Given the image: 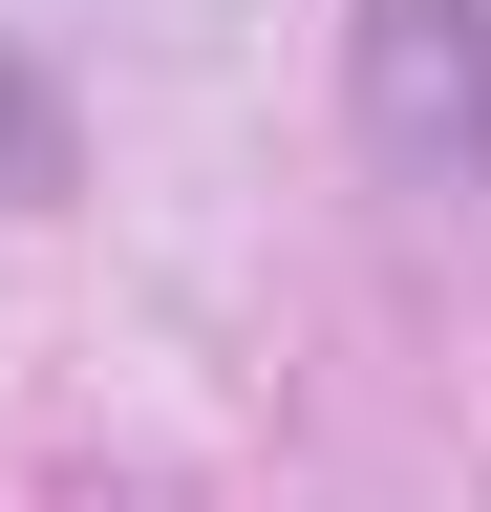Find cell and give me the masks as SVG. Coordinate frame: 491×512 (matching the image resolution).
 <instances>
[{
	"label": "cell",
	"mask_w": 491,
	"mask_h": 512,
	"mask_svg": "<svg viewBox=\"0 0 491 512\" xmlns=\"http://www.w3.org/2000/svg\"><path fill=\"white\" fill-rule=\"evenodd\" d=\"M342 128L385 192H470L491 171V0H363L342 22Z\"/></svg>",
	"instance_id": "6da1fadb"
}]
</instances>
